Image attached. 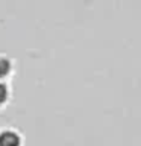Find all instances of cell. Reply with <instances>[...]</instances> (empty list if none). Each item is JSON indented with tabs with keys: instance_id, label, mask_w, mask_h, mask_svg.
Listing matches in <instances>:
<instances>
[{
	"instance_id": "6da1fadb",
	"label": "cell",
	"mask_w": 141,
	"mask_h": 146,
	"mask_svg": "<svg viewBox=\"0 0 141 146\" xmlns=\"http://www.w3.org/2000/svg\"><path fill=\"white\" fill-rule=\"evenodd\" d=\"M0 146H20V137L12 131H3L0 134Z\"/></svg>"
},
{
	"instance_id": "7a4b0ae2",
	"label": "cell",
	"mask_w": 141,
	"mask_h": 146,
	"mask_svg": "<svg viewBox=\"0 0 141 146\" xmlns=\"http://www.w3.org/2000/svg\"><path fill=\"white\" fill-rule=\"evenodd\" d=\"M11 70V62L6 58H0V78L6 76Z\"/></svg>"
},
{
	"instance_id": "3957f363",
	"label": "cell",
	"mask_w": 141,
	"mask_h": 146,
	"mask_svg": "<svg viewBox=\"0 0 141 146\" xmlns=\"http://www.w3.org/2000/svg\"><path fill=\"white\" fill-rule=\"evenodd\" d=\"M8 98V88L5 84H0V105L5 104V100Z\"/></svg>"
}]
</instances>
